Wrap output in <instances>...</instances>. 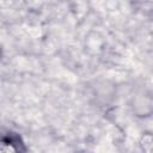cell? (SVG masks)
<instances>
[{
	"label": "cell",
	"mask_w": 153,
	"mask_h": 153,
	"mask_svg": "<svg viewBox=\"0 0 153 153\" xmlns=\"http://www.w3.org/2000/svg\"><path fill=\"white\" fill-rule=\"evenodd\" d=\"M0 151L2 153H10V152H24L26 151V147L24 146V142L22 137L12 131H8L6 134H2L1 136V146Z\"/></svg>",
	"instance_id": "1"
}]
</instances>
